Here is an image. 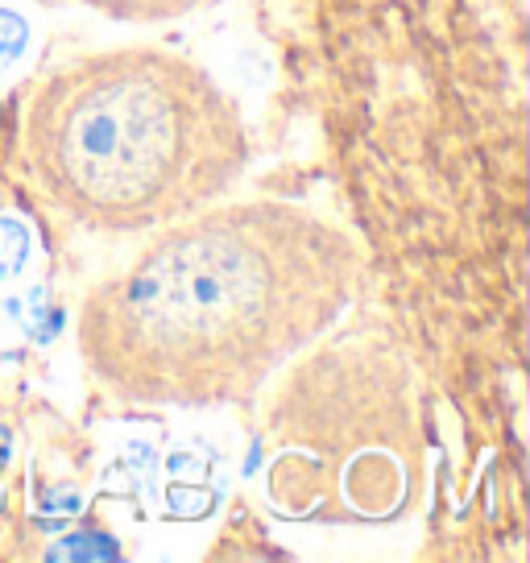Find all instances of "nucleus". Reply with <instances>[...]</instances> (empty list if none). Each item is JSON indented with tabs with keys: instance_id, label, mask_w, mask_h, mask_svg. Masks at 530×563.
<instances>
[{
	"instance_id": "f03ea898",
	"label": "nucleus",
	"mask_w": 530,
	"mask_h": 563,
	"mask_svg": "<svg viewBox=\"0 0 530 563\" xmlns=\"http://www.w3.org/2000/svg\"><path fill=\"white\" fill-rule=\"evenodd\" d=\"M37 187L91 232L183 220L249 166L241 108L208 70L150 46L75 58L25 112Z\"/></svg>"
},
{
	"instance_id": "423d86ee",
	"label": "nucleus",
	"mask_w": 530,
	"mask_h": 563,
	"mask_svg": "<svg viewBox=\"0 0 530 563\" xmlns=\"http://www.w3.org/2000/svg\"><path fill=\"white\" fill-rule=\"evenodd\" d=\"M30 46V21L0 4V70H9Z\"/></svg>"
},
{
	"instance_id": "f257e3e1",
	"label": "nucleus",
	"mask_w": 530,
	"mask_h": 563,
	"mask_svg": "<svg viewBox=\"0 0 530 563\" xmlns=\"http://www.w3.org/2000/svg\"><path fill=\"white\" fill-rule=\"evenodd\" d=\"M361 249L295 203H236L166 229L79 316L91 377L121 402L232 406L353 302Z\"/></svg>"
},
{
	"instance_id": "7ed1b4c3",
	"label": "nucleus",
	"mask_w": 530,
	"mask_h": 563,
	"mask_svg": "<svg viewBox=\"0 0 530 563\" xmlns=\"http://www.w3.org/2000/svg\"><path fill=\"white\" fill-rule=\"evenodd\" d=\"M265 489L286 518L382 527L415 506L427 427L415 373L386 340L344 335L286 377L262 431Z\"/></svg>"
},
{
	"instance_id": "39448f33",
	"label": "nucleus",
	"mask_w": 530,
	"mask_h": 563,
	"mask_svg": "<svg viewBox=\"0 0 530 563\" xmlns=\"http://www.w3.org/2000/svg\"><path fill=\"white\" fill-rule=\"evenodd\" d=\"M25 257H30V229L13 216H0V282L18 278Z\"/></svg>"
},
{
	"instance_id": "0eeeda50",
	"label": "nucleus",
	"mask_w": 530,
	"mask_h": 563,
	"mask_svg": "<svg viewBox=\"0 0 530 563\" xmlns=\"http://www.w3.org/2000/svg\"><path fill=\"white\" fill-rule=\"evenodd\" d=\"M51 560H117V547L104 534H71L63 547H54Z\"/></svg>"
},
{
	"instance_id": "20e7f679",
	"label": "nucleus",
	"mask_w": 530,
	"mask_h": 563,
	"mask_svg": "<svg viewBox=\"0 0 530 563\" xmlns=\"http://www.w3.org/2000/svg\"><path fill=\"white\" fill-rule=\"evenodd\" d=\"M84 4L117 21H170L183 18V13H195L208 0H84Z\"/></svg>"
}]
</instances>
